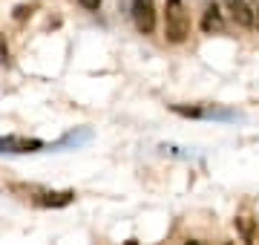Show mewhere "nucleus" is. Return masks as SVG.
<instances>
[{"label": "nucleus", "mask_w": 259, "mask_h": 245, "mask_svg": "<svg viewBox=\"0 0 259 245\" xmlns=\"http://www.w3.org/2000/svg\"><path fill=\"white\" fill-rule=\"evenodd\" d=\"M190 35V15H187L182 0H167L164 3V38L170 44H185Z\"/></svg>", "instance_id": "1"}, {"label": "nucleus", "mask_w": 259, "mask_h": 245, "mask_svg": "<svg viewBox=\"0 0 259 245\" xmlns=\"http://www.w3.org/2000/svg\"><path fill=\"white\" fill-rule=\"evenodd\" d=\"M130 15L141 35H150L156 29V3L153 0H130Z\"/></svg>", "instance_id": "2"}, {"label": "nucleus", "mask_w": 259, "mask_h": 245, "mask_svg": "<svg viewBox=\"0 0 259 245\" xmlns=\"http://www.w3.org/2000/svg\"><path fill=\"white\" fill-rule=\"evenodd\" d=\"M44 150L40 139H18V136H0V153H35Z\"/></svg>", "instance_id": "3"}, {"label": "nucleus", "mask_w": 259, "mask_h": 245, "mask_svg": "<svg viewBox=\"0 0 259 245\" xmlns=\"http://www.w3.org/2000/svg\"><path fill=\"white\" fill-rule=\"evenodd\" d=\"M35 202L44 208H66L75 202V190H49V193H40Z\"/></svg>", "instance_id": "4"}, {"label": "nucleus", "mask_w": 259, "mask_h": 245, "mask_svg": "<svg viewBox=\"0 0 259 245\" xmlns=\"http://www.w3.org/2000/svg\"><path fill=\"white\" fill-rule=\"evenodd\" d=\"M225 6H228V12L233 15V20L239 23V26H253V12H250L248 0H225Z\"/></svg>", "instance_id": "5"}, {"label": "nucleus", "mask_w": 259, "mask_h": 245, "mask_svg": "<svg viewBox=\"0 0 259 245\" xmlns=\"http://www.w3.org/2000/svg\"><path fill=\"white\" fill-rule=\"evenodd\" d=\"M202 29H204V32H207V35H213V32H222V29H225L222 12H219V6H216V3H210V6L204 9V18H202Z\"/></svg>", "instance_id": "6"}, {"label": "nucleus", "mask_w": 259, "mask_h": 245, "mask_svg": "<svg viewBox=\"0 0 259 245\" xmlns=\"http://www.w3.org/2000/svg\"><path fill=\"white\" fill-rule=\"evenodd\" d=\"M93 139V130L90 127H81V130H72V133H66L64 139L55 144V150H64V147H78V144L83 142H90Z\"/></svg>", "instance_id": "7"}, {"label": "nucleus", "mask_w": 259, "mask_h": 245, "mask_svg": "<svg viewBox=\"0 0 259 245\" xmlns=\"http://www.w3.org/2000/svg\"><path fill=\"white\" fill-rule=\"evenodd\" d=\"M236 228L242 231V239H245V242H250V239H253V225H250L248 217H239V219H236Z\"/></svg>", "instance_id": "8"}, {"label": "nucleus", "mask_w": 259, "mask_h": 245, "mask_svg": "<svg viewBox=\"0 0 259 245\" xmlns=\"http://www.w3.org/2000/svg\"><path fill=\"white\" fill-rule=\"evenodd\" d=\"M173 113H179V115H190V118H202L204 110H202V107H179V104H176V107H173Z\"/></svg>", "instance_id": "9"}, {"label": "nucleus", "mask_w": 259, "mask_h": 245, "mask_svg": "<svg viewBox=\"0 0 259 245\" xmlns=\"http://www.w3.org/2000/svg\"><path fill=\"white\" fill-rule=\"evenodd\" d=\"M78 3H81L83 9H90V12H98V9H101V0H78Z\"/></svg>", "instance_id": "10"}, {"label": "nucleus", "mask_w": 259, "mask_h": 245, "mask_svg": "<svg viewBox=\"0 0 259 245\" xmlns=\"http://www.w3.org/2000/svg\"><path fill=\"white\" fill-rule=\"evenodd\" d=\"M29 15H32L29 6H18V9H15V20H23V18H29Z\"/></svg>", "instance_id": "11"}, {"label": "nucleus", "mask_w": 259, "mask_h": 245, "mask_svg": "<svg viewBox=\"0 0 259 245\" xmlns=\"http://www.w3.org/2000/svg\"><path fill=\"white\" fill-rule=\"evenodd\" d=\"M0 64H9V49L3 44V38H0Z\"/></svg>", "instance_id": "12"}]
</instances>
